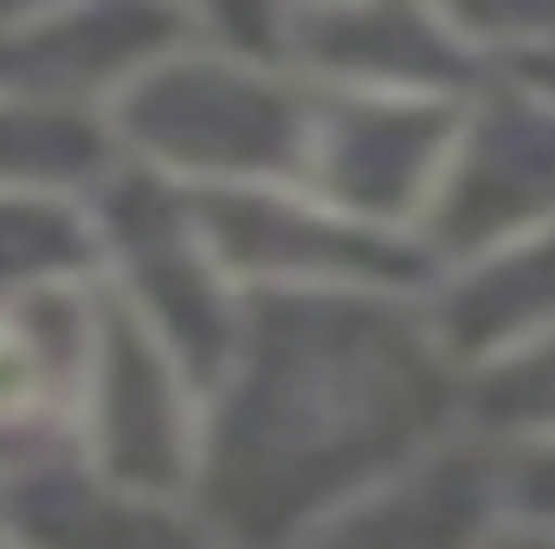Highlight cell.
<instances>
[{
  "instance_id": "obj_1",
  "label": "cell",
  "mask_w": 555,
  "mask_h": 549,
  "mask_svg": "<svg viewBox=\"0 0 555 549\" xmlns=\"http://www.w3.org/2000/svg\"><path fill=\"white\" fill-rule=\"evenodd\" d=\"M253 388L220 433L207 491L246 537L272 544L310 511L362 491L382 465L414 452L439 413V382L414 336L375 310L284 304L253 356Z\"/></svg>"
},
{
  "instance_id": "obj_2",
  "label": "cell",
  "mask_w": 555,
  "mask_h": 549,
  "mask_svg": "<svg viewBox=\"0 0 555 549\" xmlns=\"http://www.w3.org/2000/svg\"><path fill=\"white\" fill-rule=\"evenodd\" d=\"M142 130L181 162H233L266 168L278 137H291V111L253 78L201 72V78H155L137 104ZM142 137V142H149Z\"/></svg>"
},
{
  "instance_id": "obj_3",
  "label": "cell",
  "mask_w": 555,
  "mask_h": 549,
  "mask_svg": "<svg viewBox=\"0 0 555 549\" xmlns=\"http://www.w3.org/2000/svg\"><path fill=\"white\" fill-rule=\"evenodd\" d=\"M104 413H111V459L142 491L175 485L181 472V433H175V401L162 395L155 362L142 356L130 330L111 336V375H104Z\"/></svg>"
},
{
  "instance_id": "obj_4",
  "label": "cell",
  "mask_w": 555,
  "mask_h": 549,
  "mask_svg": "<svg viewBox=\"0 0 555 549\" xmlns=\"http://www.w3.org/2000/svg\"><path fill=\"white\" fill-rule=\"evenodd\" d=\"M472 511H478V478L472 472H439L414 491L349 518L317 549H465L472 544Z\"/></svg>"
},
{
  "instance_id": "obj_5",
  "label": "cell",
  "mask_w": 555,
  "mask_h": 549,
  "mask_svg": "<svg viewBox=\"0 0 555 549\" xmlns=\"http://www.w3.org/2000/svg\"><path fill=\"white\" fill-rule=\"evenodd\" d=\"M39 544L52 549H207L194 531L162 518L155 505H124V498H52L39 518Z\"/></svg>"
},
{
  "instance_id": "obj_6",
  "label": "cell",
  "mask_w": 555,
  "mask_h": 549,
  "mask_svg": "<svg viewBox=\"0 0 555 549\" xmlns=\"http://www.w3.org/2000/svg\"><path fill=\"white\" fill-rule=\"evenodd\" d=\"M207 7H214L220 20H246V13H253V20H266V0H207Z\"/></svg>"
},
{
  "instance_id": "obj_7",
  "label": "cell",
  "mask_w": 555,
  "mask_h": 549,
  "mask_svg": "<svg viewBox=\"0 0 555 549\" xmlns=\"http://www.w3.org/2000/svg\"><path fill=\"white\" fill-rule=\"evenodd\" d=\"M498 549H555V537H517V544H498Z\"/></svg>"
}]
</instances>
